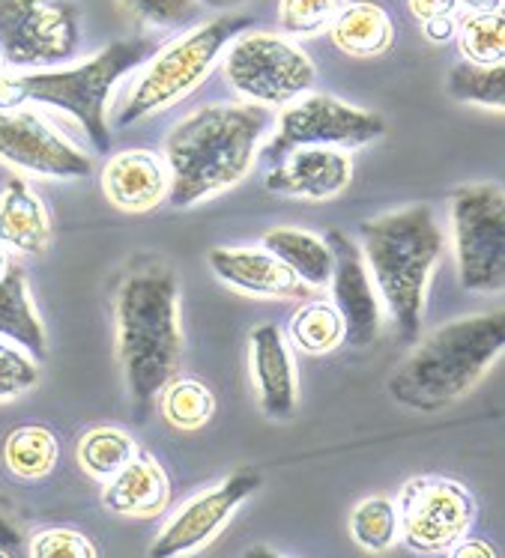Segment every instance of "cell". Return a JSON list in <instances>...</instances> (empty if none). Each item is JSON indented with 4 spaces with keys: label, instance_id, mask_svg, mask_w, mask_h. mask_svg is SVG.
<instances>
[{
    "label": "cell",
    "instance_id": "cell-1",
    "mask_svg": "<svg viewBox=\"0 0 505 558\" xmlns=\"http://www.w3.org/2000/svg\"><path fill=\"white\" fill-rule=\"evenodd\" d=\"M117 355L123 367L135 418L144 422L149 403L173 379L183 359L180 284L168 263L135 260L115 293Z\"/></svg>",
    "mask_w": 505,
    "mask_h": 558
},
{
    "label": "cell",
    "instance_id": "cell-2",
    "mask_svg": "<svg viewBox=\"0 0 505 558\" xmlns=\"http://www.w3.org/2000/svg\"><path fill=\"white\" fill-rule=\"evenodd\" d=\"M273 114L266 105H209L173 129L165 141L168 201L195 206L225 194L252 171Z\"/></svg>",
    "mask_w": 505,
    "mask_h": 558
},
{
    "label": "cell",
    "instance_id": "cell-3",
    "mask_svg": "<svg viewBox=\"0 0 505 558\" xmlns=\"http://www.w3.org/2000/svg\"><path fill=\"white\" fill-rule=\"evenodd\" d=\"M503 311L464 317L431 331L389 379L395 403L419 412H436L479 386L503 355Z\"/></svg>",
    "mask_w": 505,
    "mask_h": 558
},
{
    "label": "cell",
    "instance_id": "cell-4",
    "mask_svg": "<svg viewBox=\"0 0 505 558\" xmlns=\"http://www.w3.org/2000/svg\"><path fill=\"white\" fill-rule=\"evenodd\" d=\"M362 257L404 341H416L425 314L428 281L443 254V230L431 206H407L359 228Z\"/></svg>",
    "mask_w": 505,
    "mask_h": 558
},
{
    "label": "cell",
    "instance_id": "cell-5",
    "mask_svg": "<svg viewBox=\"0 0 505 558\" xmlns=\"http://www.w3.org/2000/svg\"><path fill=\"white\" fill-rule=\"evenodd\" d=\"M153 58V46L144 39L115 43L87 63L60 72H27V75H0V108L19 105H46L67 111L81 123L99 153L108 149L111 135L105 125V105L117 78Z\"/></svg>",
    "mask_w": 505,
    "mask_h": 558
},
{
    "label": "cell",
    "instance_id": "cell-6",
    "mask_svg": "<svg viewBox=\"0 0 505 558\" xmlns=\"http://www.w3.org/2000/svg\"><path fill=\"white\" fill-rule=\"evenodd\" d=\"M249 24H252L249 15H221L195 27L192 34L171 43L159 54H153L132 84V90L127 93L115 123L132 125L183 102L185 96L207 78L209 69L216 66V60L221 58L230 39L240 36Z\"/></svg>",
    "mask_w": 505,
    "mask_h": 558
},
{
    "label": "cell",
    "instance_id": "cell-7",
    "mask_svg": "<svg viewBox=\"0 0 505 558\" xmlns=\"http://www.w3.org/2000/svg\"><path fill=\"white\" fill-rule=\"evenodd\" d=\"M464 290L496 293L505 278V194L496 183H470L448 201Z\"/></svg>",
    "mask_w": 505,
    "mask_h": 558
},
{
    "label": "cell",
    "instance_id": "cell-8",
    "mask_svg": "<svg viewBox=\"0 0 505 558\" xmlns=\"http://www.w3.org/2000/svg\"><path fill=\"white\" fill-rule=\"evenodd\" d=\"M225 78L252 102L290 105L311 90L314 63L285 36L245 34L225 54Z\"/></svg>",
    "mask_w": 505,
    "mask_h": 558
},
{
    "label": "cell",
    "instance_id": "cell-9",
    "mask_svg": "<svg viewBox=\"0 0 505 558\" xmlns=\"http://www.w3.org/2000/svg\"><path fill=\"white\" fill-rule=\"evenodd\" d=\"M395 508L404 544L416 553L452 549L476 523V501L470 490L443 475H419L407 481Z\"/></svg>",
    "mask_w": 505,
    "mask_h": 558
},
{
    "label": "cell",
    "instance_id": "cell-10",
    "mask_svg": "<svg viewBox=\"0 0 505 558\" xmlns=\"http://www.w3.org/2000/svg\"><path fill=\"white\" fill-rule=\"evenodd\" d=\"M79 15L67 0H0V60L55 66L75 54Z\"/></svg>",
    "mask_w": 505,
    "mask_h": 558
},
{
    "label": "cell",
    "instance_id": "cell-11",
    "mask_svg": "<svg viewBox=\"0 0 505 558\" xmlns=\"http://www.w3.org/2000/svg\"><path fill=\"white\" fill-rule=\"evenodd\" d=\"M386 135V120L374 111H362L333 96H305L278 117V129L266 153L273 159L288 156L297 147H365Z\"/></svg>",
    "mask_w": 505,
    "mask_h": 558
},
{
    "label": "cell",
    "instance_id": "cell-12",
    "mask_svg": "<svg viewBox=\"0 0 505 558\" xmlns=\"http://www.w3.org/2000/svg\"><path fill=\"white\" fill-rule=\"evenodd\" d=\"M0 161L48 180H79L93 171L91 156L27 105L0 108Z\"/></svg>",
    "mask_w": 505,
    "mask_h": 558
},
{
    "label": "cell",
    "instance_id": "cell-13",
    "mask_svg": "<svg viewBox=\"0 0 505 558\" xmlns=\"http://www.w3.org/2000/svg\"><path fill=\"white\" fill-rule=\"evenodd\" d=\"M264 484L261 472L254 469H240L218 484L216 490H207L185 501L180 511L173 513L168 525L161 529L159 537L153 541L149 556L153 558H177L195 556L207 547L209 541L228 525V520L237 513L242 501L249 499L257 487Z\"/></svg>",
    "mask_w": 505,
    "mask_h": 558
},
{
    "label": "cell",
    "instance_id": "cell-14",
    "mask_svg": "<svg viewBox=\"0 0 505 558\" xmlns=\"http://www.w3.org/2000/svg\"><path fill=\"white\" fill-rule=\"evenodd\" d=\"M326 245L333 251V296L335 308L345 319V341L353 347H368L380 335L383 311L374 278L368 272L362 251L345 230H329Z\"/></svg>",
    "mask_w": 505,
    "mask_h": 558
},
{
    "label": "cell",
    "instance_id": "cell-15",
    "mask_svg": "<svg viewBox=\"0 0 505 558\" xmlns=\"http://www.w3.org/2000/svg\"><path fill=\"white\" fill-rule=\"evenodd\" d=\"M209 269L230 290L261 299H309L314 287L299 281L285 263L266 248H216L209 251Z\"/></svg>",
    "mask_w": 505,
    "mask_h": 558
},
{
    "label": "cell",
    "instance_id": "cell-16",
    "mask_svg": "<svg viewBox=\"0 0 505 558\" xmlns=\"http://www.w3.org/2000/svg\"><path fill=\"white\" fill-rule=\"evenodd\" d=\"M353 180V165L338 147H297L266 177V189L288 197L329 201Z\"/></svg>",
    "mask_w": 505,
    "mask_h": 558
},
{
    "label": "cell",
    "instance_id": "cell-17",
    "mask_svg": "<svg viewBox=\"0 0 505 558\" xmlns=\"http://www.w3.org/2000/svg\"><path fill=\"white\" fill-rule=\"evenodd\" d=\"M252 379L257 403L269 418L288 422L297 412V367L288 341L278 326H257L252 331Z\"/></svg>",
    "mask_w": 505,
    "mask_h": 558
},
{
    "label": "cell",
    "instance_id": "cell-18",
    "mask_svg": "<svg viewBox=\"0 0 505 558\" xmlns=\"http://www.w3.org/2000/svg\"><path fill=\"white\" fill-rule=\"evenodd\" d=\"M168 185H171V173L165 161L147 149L117 153L103 173L108 201L129 216H144L156 209L168 197Z\"/></svg>",
    "mask_w": 505,
    "mask_h": 558
},
{
    "label": "cell",
    "instance_id": "cell-19",
    "mask_svg": "<svg viewBox=\"0 0 505 558\" xmlns=\"http://www.w3.org/2000/svg\"><path fill=\"white\" fill-rule=\"evenodd\" d=\"M168 475L147 451H135V457L108 481L103 493L105 508L120 517H156L168 508Z\"/></svg>",
    "mask_w": 505,
    "mask_h": 558
},
{
    "label": "cell",
    "instance_id": "cell-20",
    "mask_svg": "<svg viewBox=\"0 0 505 558\" xmlns=\"http://www.w3.org/2000/svg\"><path fill=\"white\" fill-rule=\"evenodd\" d=\"M0 245L19 254H46L51 245V218L46 204L22 177H12L0 192Z\"/></svg>",
    "mask_w": 505,
    "mask_h": 558
},
{
    "label": "cell",
    "instance_id": "cell-21",
    "mask_svg": "<svg viewBox=\"0 0 505 558\" xmlns=\"http://www.w3.org/2000/svg\"><path fill=\"white\" fill-rule=\"evenodd\" d=\"M333 43L350 58H377L395 43V24L389 12L371 0H350L329 24Z\"/></svg>",
    "mask_w": 505,
    "mask_h": 558
},
{
    "label": "cell",
    "instance_id": "cell-22",
    "mask_svg": "<svg viewBox=\"0 0 505 558\" xmlns=\"http://www.w3.org/2000/svg\"><path fill=\"white\" fill-rule=\"evenodd\" d=\"M0 335L24 347L34 359H46L48 335L36 314L22 266H12L0 275Z\"/></svg>",
    "mask_w": 505,
    "mask_h": 558
},
{
    "label": "cell",
    "instance_id": "cell-23",
    "mask_svg": "<svg viewBox=\"0 0 505 558\" xmlns=\"http://www.w3.org/2000/svg\"><path fill=\"white\" fill-rule=\"evenodd\" d=\"M264 248L288 266L299 281L314 290H323L333 278V251L326 240L305 233V230L278 228L264 236Z\"/></svg>",
    "mask_w": 505,
    "mask_h": 558
},
{
    "label": "cell",
    "instance_id": "cell-24",
    "mask_svg": "<svg viewBox=\"0 0 505 558\" xmlns=\"http://www.w3.org/2000/svg\"><path fill=\"white\" fill-rule=\"evenodd\" d=\"M58 436L43 424L15 427L3 442V463L19 481H39L51 475V469L58 463Z\"/></svg>",
    "mask_w": 505,
    "mask_h": 558
},
{
    "label": "cell",
    "instance_id": "cell-25",
    "mask_svg": "<svg viewBox=\"0 0 505 558\" xmlns=\"http://www.w3.org/2000/svg\"><path fill=\"white\" fill-rule=\"evenodd\" d=\"M290 341L309 355L333 353L345 341V319L333 302H305L290 319Z\"/></svg>",
    "mask_w": 505,
    "mask_h": 558
},
{
    "label": "cell",
    "instance_id": "cell-26",
    "mask_svg": "<svg viewBox=\"0 0 505 558\" xmlns=\"http://www.w3.org/2000/svg\"><path fill=\"white\" fill-rule=\"evenodd\" d=\"M139 445L117 427H93L81 436L79 463L96 481H111L135 457Z\"/></svg>",
    "mask_w": 505,
    "mask_h": 558
},
{
    "label": "cell",
    "instance_id": "cell-27",
    "mask_svg": "<svg viewBox=\"0 0 505 558\" xmlns=\"http://www.w3.org/2000/svg\"><path fill=\"white\" fill-rule=\"evenodd\" d=\"M159 410L177 430H201L216 412V398L197 379H171L159 391Z\"/></svg>",
    "mask_w": 505,
    "mask_h": 558
},
{
    "label": "cell",
    "instance_id": "cell-28",
    "mask_svg": "<svg viewBox=\"0 0 505 558\" xmlns=\"http://www.w3.org/2000/svg\"><path fill=\"white\" fill-rule=\"evenodd\" d=\"M350 535L365 553H386L401 541L398 508L386 496H371L350 513Z\"/></svg>",
    "mask_w": 505,
    "mask_h": 558
},
{
    "label": "cell",
    "instance_id": "cell-29",
    "mask_svg": "<svg viewBox=\"0 0 505 558\" xmlns=\"http://www.w3.org/2000/svg\"><path fill=\"white\" fill-rule=\"evenodd\" d=\"M458 39L464 60L479 66H496L505 58V22L503 12L491 15H464L458 19Z\"/></svg>",
    "mask_w": 505,
    "mask_h": 558
},
{
    "label": "cell",
    "instance_id": "cell-30",
    "mask_svg": "<svg viewBox=\"0 0 505 558\" xmlns=\"http://www.w3.org/2000/svg\"><path fill=\"white\" fill-rule=\"evenodd\" d=\"M503 63H496V66H479V63L464 60V63L452 66V72H448V93L458 102L482 105V108L503 111Z\"/></svg>",
    "mask_w": 505,
    "mask_h": 558
},
{
    "label": "cell",
    "instance_id": "cell-31",
    "mask_svg": "<svg viewBox=\"0 0 505 558\" xmlns=\"http://www.w3.org/2000/svg\"><path fill=\"white\" fill-rule=\"evenodd\" d=\"M350 0H281L278 22L290 36H314L329 31L335 15L345 10Z\"/></svg>",
    "mask_w": 505,
    "mask_h": 558
},
{
    "label": "cell",
    "instance_id": "cell-32",
    "mask_svg": "<svg viewBox=\"0 0 505 558\" xmlns=\"http://www.w3.org/2000/svg\"><path fill=\"white\" fill-rule=\"evenodd\" d=\"M39 383V367L15 343L0 341V403L27 395Z\"/></svg>",
    "mask_w": 505,
    "mask_h": 558
},
{
    "label": "cell",
    "instance_id": "cell-33",
    "mask_svg": "<svg viewBox=\"0 0 505 558\" xmlns=\"http://www.w3.org/2000/svg\"><path fill=\"white\" fill-rule=\"evenodd\" d=\"M117 3L129 19L147 27H177L185 19H192L197 10V0H117Z\"/></svg>",
    "mask_w": 505,
    "mask_h": 558
},
{
    "label": "cell",
    "instance_id": "cell-34",
    "mask_svg": "<svg viewBox=\"0 0 505 558\" xmlns=\"http://www.w3.org/2000/svg\"><path fill=\"white\" fill-rule=\"evenodd\" d=\"M27 553L34 558H96L99 549L75 529H48L31 541Z\"/></svg>",
    "mask_w": 505,
    "mask_h": 558
},
{
    "label": "cell",
    "instance_id": "cell-35",
    "mask_svg": "<svg viewBox=\"0 0 505 558\" xmlns=\"http://www.w3.org/2000/svg\"><path fill=\"white\" fill-rule=\"evenodd\" d=\"M460 0H410V10L419 22H431L440 15H458Z\"/></svg>",
    "mask_w": 505,
    "mask_h": 558
},
{
    "label": "cell",
    "instance_id": "cell-36",
    "mask_svg": "<svg viewBox=\"0 0 505 558\" xmlns=\"http://www.w3.org/2000/svg\"><path fill=\"white\" fill-rule=\"evenodd\" d=\"M422 24H425L428 39H431V43H440V46L458 34V15H440V19H431V22Z\"/></svg>",
    "mask_w": 505,
    "mask_h": 558
},
{
    "label": "cell",
    "instance_id": "cell-37",
    "mask_svg": "<svg viewBox=\"0 0 505 558\" xmlns=\"http://www.w3.org/2000/svg\"><path fill=\"white\" fill-rule=\"evenodd\" d=\"M448 553H452L455 558H476V556H479V558H496V556H500V553H496L491 544H484V541H464V537H460L458 544L448 549Z\"/></svg>",
    "mask_w": 505,
    "mask_h": 558
},
{
    "label": "cell",
    "instance_id": "cell-38",
    "mask_svg": "<svg viewBox=\"0 0 505 558\" xmlns=\"http://www.w3.org/2000/svg\"><path fill=\"white\" fill-rule=\"evenodd\" d=\"M22 549V537L12 529V523L0 513V556H15Z\"/></svg>",
    "mask_w": 505,
    "mask_h": 558
},
{
    "label": "cell",
    "instance_id": "cell-39",
    "mask_svg": "<svg viewBox=\"0 0 505 558\" xmlns=\"http://www.w3.org/2000/svg\"><path fill=\"white\" fill-rule=\"evenodd\" d=\"M458 10L467 15H491V12H503V0H460Z\"/></svg>",
    "mask_w": 505,
    "mask_h": 558
},
{
    "label": "cell",
    "instance_id": "cell-40",
    "mask_svg": "<svg viewBox=\"0 0 505 558\" xmlns=\"http://www.w3.org/2000/svg\"><path fill=\"white\" fill-rule=\"evenodd\" d=\"M213 10H230V7H240V3H249V0H204Z\"/></svg>",
    "mask_w": 505,
    "mask_h": 558
},
{
    "label": "cell",
    "instance_id": "cell-41",
    "mask_svg": "<svg viewBox=\"0 0 505 558\" xmlns=\"http://www.w3.org/2000/svg\"><path fill=\"white\" fill-rule=\"evenodd\" d=\"M7 269H10V257H7V248L0 245V275L7 272Z\"/></svg>",
    "mask_w": 505,
    "mask_h": 558
},
{
    "label": "cell",
    "instance_id": "cell-42",
    "mask_svg": "<svg viewBox=\"0 0 505 558\" xmlns=\"http://www.w3.org/2000/svg\"><path fill=\"white\" fill-rule=\"evenodd\" d=\"M0 69H3V60H0ZM0 75H3V72H0Z\"/></svg>",
    "mask_w": 505,
    "mask_h": 558
}]
</instances>
